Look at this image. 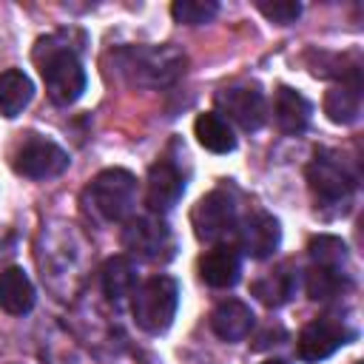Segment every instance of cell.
Masks as SVG:
<instances>
[{
  "instance_id": "obj_1",
  "label": "cell",
  "mask_w": 364,
  "mask_h": 364,
  "mask_svg": "<svg viewBox=\"0 0 364 364\" xmlns=\"http://www.w3.org/2000/svg\"><path fill=\"white\" fill-rule=\"evenodd\" d=\"M34 65L40 68L43 85L48 91V97L57 105H71L82 97L85 91V68L77 57V51L65 43L63 34H51V37H40L34 51H31Z\"/></svg>"
},
{
  "instance_id": "obj_2",
  "label": "cell",
  "mask_w": 364,
  "mask_h": 364,
  "mask_svg": "<svg viewBox=\"0 0 364 364\" xmlns=\"http://www.w3.org/2000/svg\"><path fill=\"white\" fill-rule=\"evenodd\" d=\"M117 68L131 85L165 88L185 74V54L173 46H128L117 51Z\"/></svg>"
},
{
  "instance_id": "obj_3",
  "label": "cell",
  "mask_w": 364,
  "mask_h": 364,
  "mask_svg": "<svg viewBox=\"0 0 364 364\" xmlns=\"http://www.w3.org/2000/svg\"><path fill=\"white\" fill-rule=\"evenodd\" d=\"M131 310L139 330L159 336L173 324L179 307V284L171 276H151L131 293Z\"/></svg>"
},
{
  "instance_id": "obj_4",
  "label": "cell",
  "mask_w": 364,
  "mask_h": 364,
  "mask_svg": "<svg viewBox=\"0 0 364 364\" xmlns=\"http://www.w3.org/2000/svg\"><path fill=\"white\" fill-rule=\"evenodd\" d=\"M134 199H136V176L125 168H105L85 188L88 208L105 222L125 219L134 208Z\"/></svg>"
},
{
  "instance_id": "obj_5",
  "label": "cell",
  "mask_w": 364,
  "mask_h": 364,
  "mask_svg": "<svg viewBox=\"0 0 364 364\" xmlns=\"http://www.w3.org/2000/svg\"><path fill=\"white\" fill-rule=\"evenodd\" d=\"M71 156L51 139L28 134L26 139H20L11 151V168L14 173L26 176V179H51L60 176L68 168Z\"/></svg>"
},
{
  "instance_id": "obj_6",
  "label": "cell",
  "mask_w": 364,
  "mask_h": 364,
  "mask_svg": "<svg viewBox=\"0 0 364 364\" xmlns=\"http://www.w3.org/2000/svg\"><path fill=\"white\" fill-rule=\"evenodd\" d=\"M191 225H193V233L199 242H208V245H216L222 242L225 236H230L239 225L236 219V202L228 191L216 188V191H208L191 210Z\"/></svg>"
},
{
  "instance_id": "obj_7",
  "label": "cell",
  "mask_w": 364,
  "mask_h": 364,
  "mask_svg": "<svg viewBox=\"0 0 364 364\" xmlns=\"http://www.w3.org/2000/svg\"><path fill=\"white\" fill-rule=\"evenodd\" d=\"M304 176H307V185H310L316 202H321V205H344L355 191L353 173L330 151H316Z\"/></svg>"
},
{
  "instance_id": "obj_8",
  "label": "cell",
  "mask_w": 364,
  "mask_h": 364,
  "mask_svg": "<svg viewBox=\"0 0 364 364\" xmlns=\"http://www.w3.org/2000/svg\"><path fill=\"white\" fill-rule=\"evenodd\" d=\"M355 338V330H350L341 318L336 316H318L310 324H304V330L296 338V355L307 364L324 361L330 358L338 347H344L347 341Z\"/></svg>"
},
{
  "instance_id": "obj_9",
  "label": "cell",
  "mask_w": 364,
  "mask_h": 364,
  "mask_svg": "<svg viewBox=\"0 0 364 364\" xmlns=\"http://www.w3.org/2000/svg\"><path fill=\"white\" fill-rule=\"evenodd\" d=\"M216 114H225V119H233L242 131H259L267 119V105H264V94L259 91V85H247V82H233L216 91Z\"/></svg>"
},
{
  "instance_id": "obj_10",
  "label": "cell",
  "mask_w": 364,
  "mask_h": 364,
  "mask_svg": "<svg viewBox=\"0 0 364 364\" xmlns=\"http://www.w3.org/2000/svg\"><path fill=\"white\" fill-rule=\"evenodd\" d=\"M122 247L139 259H165L171 256V247H173V236H171V228L156 216V213H148V216H134L125 222L122 228Z\"/></svg>"
},
{
  "instance_id": "obj_11",
  "label": "cell",
  "mask_w": 364,
  "mask_h": 364,
  "mask_svg": "<svg viewBox=\"0 0 364 364\" xmlns=\"http://www.w3.org/2000/svg\"><path fill=\"white\" fill-rule=\"evenodd\" d=\"M236 236H239L242 253H247L250 259H267L276 253L282 242V225L273 213L253 210L236 225Z\"/></svg>"
},
{
  "instance_id": "obj_12",
  "label": "cell",
  "mask_w": 364,
  "mask_h": 364,
  "mask_svg": "<svg viewBox=\"0 0 364 364\" xmlns=\"http://www.w3.org/2000/svg\"><path fill=\"white\" fill-rule=\"evenodd\" d=\"M185 193V179L182 171L171 159H159L148 171V185H145V205L151 213H168L179 196Z\"/></svg>"
},
{
  "instance_id": "obj_13",
  "label": "cell",
  "mask_w": 364,
  "mask_h": 364,
  "mask_svg": "<svg viewBox=\"0 0 364 364\" xmlns=\"http://www.w3.org/2000/svg\"><path fill=\"white\" fill-rule=\"evenodd\" d=\"M239 273H242V259L230 245H213L199 259V276L208 287L216 290L233 287L239 282Z\"/></svg>"
},
{
  "instance_id": "obj_14",
  "label": "cell",
  "mask_w": 364,
  "mask_h": 364,
  "mask_svg": "<svg viewBox=\"0 0 364 364\" xmlns=\"http://www.w3.org/2000/svg\"><path fill=\"white\" fill-rule=\"evenodd\" d=\"M313 105L290 85H279L273 94V119L284 134H301L310 125Z\"/></svg>"
},
{
  "instance_id": "obj_15",
  "label": "cell",
  "mask_w": 364,
  "mask_h": 364,
  "mask_svg": "<svg viewBox=\"0 0 364 364\" xmlns=\"http://www.w3.org/2000/svg\"><path fill=\"white\" fill-rule=\"evenodd\" d=\"M253 310L239 299H225L210 313V330L222 341H242L253 330Z\"/></svg>"
},
{
  "instance_id": "obj_16",
  "label": "cell",
  "mask_w": 364,
  "mask_h": 364,
  "mask_svg": "<svg viewBox=\"0 0 364 364\" xmlns=\"http://www.w3.org/2000/svg\"><path fill=\"white\" fill-rule=\"evenodd\" d=\"M299 287V273L290 262H282L279 267H273L267 276L256 279L250 284V293L264 304V307H282L296 296Z\"/></svg>"
},
{
  "instance_id": "obj_17",
  "label": "cell",
  "mask_w": 364,
  "mask_h": 364,
  "mask_svg": "<svg viewBox=\"0 0 364 364\" xmlns=\"http://www.w3.org/2000/svg\"><path fill=\"white\" fill-rule=\"evenodd\" d=\"M324 114L336 125H353L361 114V77L336 82L324 94Z\"/></svg>"
},
{
  "instance_id": "obj_18",
  "label": "cell",
  "mask_w": 364,
  "mask_h": 364,
  "mask_svg": "<svg viewBox=\"0 0 364 364\" xmlns=\"http://www.w3.org/2000/svg\"><path fill=\"white\" fill-rule=\"evenodd\" d=\"M0 307L11 316H23L34 307V284L23 267L0 270Z\"/></svg>"
},
{
  "instance_id": "obj_19",
  "label": "cell",
  "mask_w": 364,
  "mask_h": 364,
  "mask_svg": "<svg viewBox=\"0 0 364 364\" xmlns=\"http://www.w3.org/2000/svg\"><path fill=\"white\" fill-rule=\"evenodd\" d=\"M100 282H102L105 299L119 304L136 290V267L128 256H111L100 270Z\"/></svg>"
},
{
  "instance_id": "obj_20",
  "label": "cell",
  "mask_w": 364,
  "mask_h": 364,
  "mask_svg": "<svg viewBox=\"0 0 364 364\" xmlns=\"http://www.w3.org/2000/svg\"><path fill=\"white\" fill-rule=\"evenodd\" d=\"M31 97H34V82L28 80L26 71L20 68L0 71V114L6 119H14L17 114H23Z\"/></svg>"
},
{
  "instance_id": "obj_21",
  "label": "cell",
  "mask_w": 364,
  "mask_h": 364,
  "mask_svg": "<svg viewBox=\"0 0 364 364\" xmlns=\"http://www.w3.org/2000/svg\"><path fill=\"white\" fill-rule=\"evenodd\" d=\"M193 134L199 139V145L210 154H230L236 151V136H233V128L230 122L216 114V111H208V114H199L196 122H193Z\"/></svg>"
},
{
  "instance_id": "obj_22",
  "label": "cell",
  "mask_w": 364,
  "mask_h": 364,
  "mask_svg": "<svg viewBox=\"0 0 364 364\" xmlns=\"http://www.w3.org/2000/svg\"><path fill=\"white\" fill-rule=\"evenodd\" d=\"M304 287H307V296L313 301H330V299L341 296V290L347 287V273L344 270H336V267L310 264Z\"/></svg>"
},
{
  "instance_id": "obj_23",
  "label": "cell",
  "mask_w": 364,
  "mask_h": 364,
  "mask_svg": "<svg viewBox=\"0 0 364 364\" xmlns=\"http://www.w3.org/2000/svg\"><path fill=\"white\" fill-rule=\"evenodd\" d=\"M307 253H310V262L318 264V267L344 270V264H347V245L338 236H330V233L313 236L310 245H307Z\"/></svg>"
},
{
  "instance_id": "obj_24",
  "label": "cell",
  "mask_w": 364,
  "mask_h": 364,
  "mask_svg": "<svg viewBox=\"0 0 364 364\" xmlns=\"http://www.w3.org/2000/svg\"><path fill=\"white\" fill-rule=\"evenodd\" d=\"M219 11V3L216 0H176L171 3V17L176 23H185V26H202V23H210Z\"/></svg>"
},
{
  "instance_id": "obj_25",
  "label": "cell",
  "mask_w": 364,
  "mask_h": 364,
  "mask_svg": "<svg viewBox=\"0 0 364 364\" xmlns=\"http://www.w3.org/2000/svg\"><path fill=\"white\" fill-rule=\"evenodd\" d=\"M256 9H259L270 23H279V26H290V23H296L299 14H301V3H296V0H273V3L256 0Z\"/></svg>"
},
{
  "instance_id": "obj_26",
  "label": "cell",
  "mask_w": 364,
  "mask_h": 364,
  "mask_svg": "<svg viewBox=\"0 0 364 364\" xmlns=\"http://www.w3.org/2000/svg\"><path fill=\"white\" fill-rule=\"evenodd\" d=\"M262 364H284V361H279V358H273V361H262Z\"/></svg>"
}]
</instances>
